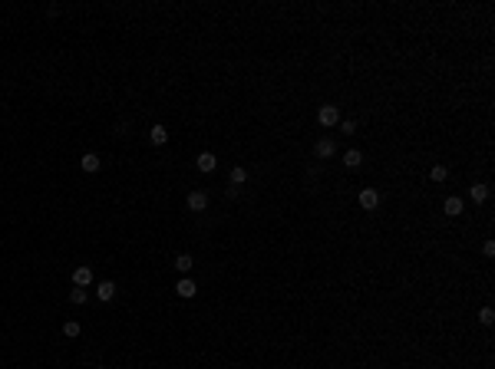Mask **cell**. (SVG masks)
Masks as SVG:
<instances>
[{"label": "cell", "instance_id": "2", "mask_svg": "<svg viewBox=\"0 0 495 369\" xmlns=\"http://www.w3.org/2000/svg\"><path fill=\"white\" fill-rule=\"evenodd\" d=\"M360 208H367V211H377V208H380V191L363 188V191H360Z\"/></svg>", "mask_w": 495, "mask_h": 369}, {"label": "cell", "instance_id": "20", "mask_svg": "<svg viewBox=\"0 0 495 369\" xmlns=\"http://www.w3.org/2000/svg\"><path fill=\"white\" fill-rule=\"evenodd\" d=\"M357 132V122H354V119H347V122H344V135H354Z\"/></svg>", "mask_w": 495, "mask_h": 369}, {"label": "cell", "instance_id": "6", "mask_svg": "<svg viewBox=\"0 0 495 369\" xmlns=\"http://www.w3.org/2000/svg\"><path fill=\"white\" fill-rule=\"evenodd\" d=\"M96 297H99L102 303H109V300L116 297V283H112V280H102L99 287H96Z\"/></svg>", "mask_w": 495, "mask_h": 369}, {"label": "cell", "instance_id": "5", "mask_svg": "<svg viewBox=\"0 0 495 369\" xmlns=\"http://www.w3.org/2000/svg\"><path fill=\"white\" fill-rule=\"evenodd\" d=\"M195 165H198V172H215V168H218V158H215L212 152H202V155L195 158Z\"/></svg>", "mask_w": 495, "mask_h": 369}, {"label": "cell", "instance_id": "3", "mask_svg": "<svg viewBox=\"0 0 495 369\" xmlns=\"http://www.w3.org/2000/svg\"><path fill=\"white\" fill-rule=\"evenodd\" d=\"M185 204H189V211H205V208H208V195H205V191H192V195L185 198Z\"/></svg>", "mask_w": 495, "mask_h": 369}, {"label": "cell", "instance_id": "9", "mask_svg": "<svg viewBox=\"0 0 495 369\" xmlns=\"http://www.w3.org/2000/svg\"><path fill=\"white\" fill-rule=\"evenodd\" d=\"M79 165H83V172H99V155L86 152V155L79 158Z\"/></svg>", "mask_w": 495, "mask_h": 369}, {"label": "cell", "instance_id": "11", "mask_svg": "<svg viewBox=\"0 0 495 369\" xmlns=\"http://www.w3.org/2000/svg\"><path fill=\"white\" fill-rule=\"evenodd\" d=\"M469 195H472V201H475V204L488 201V185H472V188H469Z\"/></svg>", "mask_w": 495, "mask_h": 369}, {"label": "cell", "instance_id": "7", "mask_svg": "<svg viewBox=\"0 0 495 369\" xmlns=\"http://www.w3.org/2000/svg\"><path fill=\"white\" fill-rule=\"evenodd\" d=\"M73 283H76V287H89V283H93V270L89 267H76L73 270Z\"/></svg>", "mask_w": 495, "mask_h": 369}, {"label": "cell", "instance_id": "15", "mask_svg": "<svg viewBox=\"0 0 495 369\" xmlns=\"http://www.w3.org/2000/svg\"><path fill=\"white\" fill-rule=\"evenodd\" d=\"M192 264H195V260H192L189 254H179V257H175V267H179L182 274H189V270H192Z\"/></svg>", "mask_w": 495, "mask_h": 369}, {"label": "cell", "instance_id": "13", "mask_svg": "<svg viewBox=\"0 0 495 369\" xmlns=\"http://www.w3.org/2000/svg\"><path fill=\"white\" fill-rule=\"evenodd\" d=\"M360 162H363V152H357V149L344 152V165H347V168H357Z\"/></svg>", "mask_w": 495, "mask_h": 369}, {"label": "cell", "instance_id": "18", "mask_svg": "<svg viewBox=\"0 0 495 369\" xmlns=\"http://www.w3.org/2000/svg\"><path fill=\"white\" fill-rule=\"evenodd\" d=\"M429 178H432V181H446V178H449V168L436 165V168H432V172H429Z\"/></svg>", "mask_w": 495, "mask_h": 369}, {"label": "cell", "instance_id": "10", "mask_svg": "<svg viewBox=\"0 0 495 369\" xmlns=\"http://www.w3.org/2000/svg\"><path fill=\"white\" fill-rule=\"evenodd\" d=\"M149 139H152V145H165V142H169V129L165 126H152Z\"/></svg>", "mask_w": 495, "mask_h": 369}, {"label": "cell", "instance_id": "8", "mask_svg": "<svg viewBox=\"0 0 495 369\" xmlns=\"http://www.w3.org/2000/svg\"><path fill=\"white\" fill-rule=\"evenodd\" d=\"M334 152H337L334 139H317V155H320V158H330Z\"/></svg>", "mask_w": 495, "mask_h": 369}, {"label": "cell", "instance_id": "1", "mask_svg": "<svg viewBox=\"0 0 495 369\" xmlns=\"http://www.w3.org/2000/svg\"><path fill=\"white\" fill-rule=\"evenodd\" d=\"M317 122H320V126H337V122H340V109H337V106H320Z\"/></svg>", "mask_w": 495, "mask_h": 369}, {"label": "cell", "instance_id": "14", "mask_svg": "<svg viewBox=\"0 0 495 369\" xmlns=\"http://www.w3.org/2000/svg\"><path fill=\"white\" fill-rule=\"evenodd\" d=\"M244 181H248V172H244L241 165H235V168H231V185H238V188H241Z\"/></svg>", "mask_w": 495, "mask_h": 369}, {"label": "cell", "instance_id": "17", "mask_svg": "<svg viewBox=\"0 0 495 369\" xmlns=\"http://www.w3.org/2000/svg\"><path fill=\"white\" fill-rule=\"evenodd\" d=\"M479 320L485 323V326H492V320H495V310H492V306H482V310H479Z\"/></svg>", "mask_w": 495, "mask_h": 369}, {"label": "cell", "instance_id": "22", "mask_svg": "<svg viewBox=\"0 0 495 369\" xmlns=\"http://www.w3.org/2000/svg\"><path fill=\"white\" fill-rule=\"evenodd\" d=\"M99 369H106V366H99Z\"/></svg>", "mask_w": 495, "mask_h": 369}, {"label": "cell", "instance_id": "4", "mask_svg": "<svg viewBox=\"0 0 495 369\" xmlns=\"http://www.w3.org/2000/svg\"><path fill=\"white\" fill-rule=\"evenodd\" d=\"M175 293H179V297H185V300H192L198 293V287H195V280H189V277H182L179 283H175Z\"/></svg>", "mask_w": 495, "mask_h": 369}, {"label": "cell", "instance_id": "12", "mask_svg": "<svg viewBox=\"0 0 495 369\" xmlns=\"http://www.w3.org/2000/svg\"><path fill=\"white\" fill-rule=\"evenodd\" d=\"M446 214H449V218L462 214V198H456V195H452V198H446Z\"/></svg>", "mask_w": 495, "mask_h": 369}, {"label": "cell", "instance_id": "21", "mask_svg": "<svg viewBox=\"0 0 495 369\" xmlns=\"http://www.w3.org/2000/svg\"><path fill=\"white\" fill-rule=\"evenodd\" d=\"M482 251H485V257H495V244L485 241V247H482Z\"/></svg>", "mask_w": 495, "mask_h": 369}, {"label": "cell", "instance_id": "16", "mask_svg": "<svg viewBox=\"0 0 495 369\" xmlns=\"http://www.w3.org/2000/svg\"><path fill=\"white\" fill-rule=\"evenodd\" d=\"M70 300L83 306V303H86V287H76V290H70Z\"/></svg>", "mask_w": 495, "mask_h": 369}, {"label": "cell", "instance_id": "19", "mask_svg": "<svg viewBox=\"0 0 495 369\" xmlns=\"http://www.w3.org/2000/svg\"><path fill=\"white\" fill-rule=\"evenodd\" d=\"M63 333H66L70 339H73V336H79V323H76V320H70V323L63 326Z\"/></svg>", "mask_w": 495, "mask_h": 369}]
</instances>
